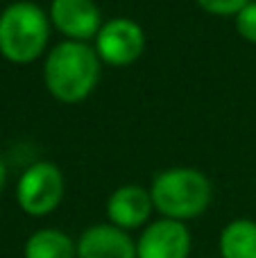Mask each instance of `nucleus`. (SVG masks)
I'll return each instance as SVG.
<instances>
[{"label":"nucleus","mask_w":256,"mask_h":258,"mask_svg":"<svg viewBox=\"0 0 256 258\" xmlns=\"http://www.w3.org/2000/svg\"><path fill=\"white\" fill-rule=\"evenodd\" d=\"M63 197V174L50 161H36L25 172L21 174L16 186V200L18 206L27 215H41L52 213L59 206Z\"/></svg>","instance_id":"nucleus-4"},{"label":"nucleus","mask_w":256,"mask_h":258,"mask_svg":"<svg viewBox=\"0 0 256 258\" xmlns=\"http://www.w3.org/2000/svg\"><path fill=\"white\" fill-rule=\"evenodd\" d=\"M247 3L252 0H198L202 9H207L209 14H218V16H236Z\"/></svg>","instance_id":"nucleus-13"},{"label":"nucleus","mask_w":256,"mask_h":258,"mask_svg":"<svg viewBox=\"0 0 256 258\" xmlns=\"http://www.w3.org/2000/svg\"><path fill=\"white\" fill-rule=\"evenodd\" d=\"M50 23L68 41L95 39L102 27V16L95 0H52L50 5Z\"/></svg>","instance_id":"nucleus-6"},{"label":"nucleus","mask_w":256,"mask_h":258,"mask_svg":"<svg viewBox=\"0 0 256 258\" xmlns=\"http://www.w3.org/2000/svg\"><path fill=\"white\" fill-rule=\"evenodd\" d=\"M236 30L249 43H256V0L247 3L236 14Z\"/></svg>","instance_id":"nucleus-12"},{"label":"nucleus","mask_w":256,"mask_h":258,"mask_svg":"<svg viewBox=\"0 0 256 258\" xmlns=\"http://www.w3.org/2000/svg\"><path fill=\"white\" fill-rule=\"evenodd\" d=\"M152 204L163 218L184 220L198 218L211 202V181L195 168H168L152 179Z\"/></svg>","instance_id":"nucleus-2"},{"label":"nucleus","mask_w":256,"mask_h":258,"mask_svg":"<svg viewBox=\"0 0 256 258\" xmlns=\"http://www.w3.org/2000/svg\"><path fill=\"white\" fill-rule=\"evenodd\" d=\"M190 233L184 222L161 218L145 227L136 242V258H188Z\"/></svg>","instance_id":"nucleus-7"},{"label":"nucleus","mask_w":256,"mask_h":258,"mask_svg":"<svg viewBox=\"0 0 256 258\" xmlns=\"http://www.w3.org/2000/svg\"><path fill=\"white\" fill-rule=\"evenodd\" d=\"M77 258H136V242L113 224H93L77 240Z\"/></svg>","instance_id":"nucleus-9"},{"label":"nucleus","mask_w":256,"mask_h":258,"mask_svg":"<svg viewBox=\"0 0 256 258\" xmlns=\"http://www.w3.org/2000/svg\"><path fill=\"white\" fill-rule=\"evenodd\" d=\"M25 258H77V242L59 229H39L25 242Z\"/></svg>","instance_id":"nucleus-10"},{"label":"nucleus","mask_w":256,"mask_h":258,"mask_svg":"<svg viewBox=\"0 0 256 258\" xmlns=\"http://www.w3.org/2000/svg\"><path fill=\"white\" fill-rule=\"evenodd\" d=\"M43 80L50 95H54L59 102H80L100 80L98 52L82 41H61L45 57Z\"/></svg>","instance_id":"nucleus-1"},{"label":"nucleus","mask_w":256,"mask_h":258,"mask_svg":"<svg viewBox=\"0 0 256 258\" xmlns=\"http://www.w3.org/2000/svg\"><path fill=\"white\" fill-rule=\"evenodd\" d=\"M50 39V16L30 0H18L0 14V54L9 61H34Z\"/></svg>","instance_id":"nucleus-3"},{"label":"nucleus","mask_w":256,"mask_h":258,"mask_svg":"<svg viewBox=\"0 0 256 258\" xmlns=\"http://www.w3.org/2000/svg\"><path fill=\"white\" fill-rule=\"evenodd\" d=\"M3 186H5V163L0 161V190H3Z\"/></svg>","instance_id":"nucleus-14"},{"label":"nucleus","mask_w":256,"mask_h":258,"mask_svg":"<svg viewBox=\"0 0 256 258\" xmlns=\"http://www.w3.org/2000/svg\"><path fill=\"white\" fill-rule=\"evenodd\" d=\"M152 209H154V204H152L150 190L136 186V183H127V186L116 188L107 200L109 224L122 229V231L145 224V220L150 218Z\"/></svg>","instance_id":"nucleus-8"},{"label":"nucleus","mask_w":256,"mask_h":258,"mask_svg":"<svg viewBox=\"0 0 256 258\" xmlns=\"http://www.w3.org/2000/svg\"><path fill=\"white\" fill-rule=\"evenodd\" d=\"M145 50V32L136 21L116 16L102 23L95 36V52L111 66H127L136 61Z\"/></svg>","instance_id":"nucleus-5"},{"label":"nucleus","mask_w":256,"mask_h":258,"mask_svg":"<svg viewBox=\"0 0 256 258\" xmlns=\"http://www.w3.org/2000/svg\"><path fill=\"white\" fill-rule=\"evenodd\" d=\"M222 258H256V222L234 220L220 233Z\"/></svg>","instance_id":"nucleus-11"}]
</instances>
